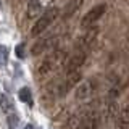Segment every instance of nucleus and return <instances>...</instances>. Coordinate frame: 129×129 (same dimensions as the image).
Masks as SVG:
<instances>
[{
    "label": "nucleus",
    "instance_id": "1",
    "mask_svg": "<svg viewBox=\"0 0 129 129\" xmlns=\"http://www.w3.org/2000/svg\"><path fill=\"white\" fill-rule=\"evenodd\" d=\"M66 58V52L64 50H55L52 53H48L37 66V76L39 78H45L50 73H53L55 70L61 68V64L64 63Z\"/></svg>",
    "mask_w": 129,
    "mask_h": 129
},
{
    "label": "nucleus",
    "instance_id": "2",
    "mask_svg": "<svg viewBox=\"0 0 129 129\" xmlns=\"http://www.w3.org/2000/svg\"><path fill=\"white\" fill-rule=\"evenodd\" d=\"M58 13H60L58 8L52 7V8H48L44 15H40L39 18L36 19L34 26H32V29H31V36H32V37H37V36L42 34V32H45L48 27H50V24L56 19Z\"/></svg>",
    "mask_w": 129,
    "mask_h": 129
},
{
    "label": "nucleus",
    "instance_id": "3",
    "mask_svg": "<svg viewBox=\"0 0 129 129\" xmlns=\"http://www.w3.org/2000/svg\"><path fill=\"white\" fill-rule=\"evenodd\" d=\"M53 0H31L27 3V10H26V16L29 19L39 18L40 15H44L48 8H52Z\"/></svg>",
    "mask_w": 129,
    "mask_h": 129
},
{
    "label": "nucleus",
    "instance_id": "4",
    "mask_svg": "<svg viewBox=\"0 0 129 129\" xmlns=\"http://www.w3.org/2000/svg\"><path fill=\"white\" fill-rule=\"evenodd\" d=\"M105 11H107V5H105V3H99V5L92 7L90 10L82 16V19H81V26H82V27H90L92 24L97 23L105 15Z\"/></svg>",
    "mask_w": 129,
    "mask_h": 129
},
{
    "label": "nucleus",
    "instance_id": "5",
    "mask_svg": "<svg viewBox=\"0 0 129 129\" xmlns=\"http://www.w3.org/2000/svg\"><path fill=\"white\" fill-rule=\"evenodd\" d=\"M86 52H81V50H76L74 53H73L70 58H68V61L64 63V71H66V74H70V73H74V71H79V68L84 64L86 61Z\"/></svg>",
    "mask_w": 129,
    "mask_h": 129
},
{
    "label": "nucleus",
    "instance_id": "6",
    "mask_svg": "<svg viewBox=\"0 0 129 129\" xmlns=\"http://www.w3.org/2000/svg\"><path fill=\"white\" fill-rule=\"evenodd\" d=\"M81 81V73L79 71H74V73H70L66 74L61 82H60V87H58V95H66L71 89H74L76 86L79 84Z\"/></svg>",
    "mask_w": 129,
    "mask_h": 129
},
{
    "label": "nucleus",
    "instance_id": "7",
    "mask_svg": "<svg viewBox=\"0 0 129 129\" xmlns=\"http://www.w3.org/2000/svg\"><path fill=\"white\" fill-rule=\"evenodd\" d=\"M97 34H99V27L90 26V27H89V29L79 37V40H78V50H81V52H87V48L90 47L92 42L95 40Z\"/></svg>",
    "mask_w": 129,
    "mask_h": 129
},
{
    "label": "nucleus",
    "instance_id": "8",
    "mask_svg": "<svg viewBox=\"0 0 129 129\" xmlns=\"http://www.w3.org/2000/svg\"><path fill=\"white\" fill-rule=\"evenodd\" d=\"M56 36H48V37H45V39H40V40H37V42L32 45V48H31V53L32 55H42V53H45V52L48 50L50 47H53V44L56 42Z\"/></svg>",
    "mask_w": 129,
    "mask_h": 129
},
{
    "label": "nucleus",
    "instance_id": "9",
    "mask_svg": "<svg viewBox=\"0 0 129 129\" xmlns=\"http://www.w3.org/2000/svg\"><path fill=\"white\" fill-rule=\"evenodd\" d=\"M95 92V84L94 81H81L76 87V99L78 100H86Z\"/></svg>",
    "mask_w": 129,
    "mask_h": 129
},
{
    "label": "nucleus",
    "instance_id": "10",
    "mask_svg": "<svg viewBox=\"0 0 129 129\" xmlns=\"http://www.w3.org/2000/svg\"><path fill=\"white\" fill-rule=\"evenodd\" d=\"M115 129H129V103H126L121 108L118 118H116V127Z\"/></svg>",
    "mask_w": 129,
    "mask_h": 129
},
{
    "label": "nucleus",
    "instance_id": "11",
    "mask_svg": "<svg viewBox=\"0 0 129 129\" xmlns=\"http://www.w3.org/2000/svg\"><path fill=\"white\" fill-rule=\"evenodd\" d=\"M82 2L84 0H70V2L64 5V8H63V11H61V16L64 19L66 18H71L73 15L76 13V11L81 8V5H82Z\"/></svg>",
    "mask_w": 129,
    "mask_h": 129
},
{
    "label": "nucleus",
    "instance_id": "12",
    "mask_svg": "<svg viewBox=\"0 0 129 129\" xmlns=\"http://www.w3.org/2000/svg\"><path fill=\"white\" fill-rule=\"evenodd\" d=\"M0 108H2V111L5 113L7 116L15 113V107H13V103H11V100L8 99L5 94H2V92H0Z\"/></svg>",
    "mask_w": 129,
    "mask_h": 129
},
{
    "label": "nucleus",
    "instance_id": "13",
    "mask_svg": "<svg viewBox=\"0 0 129 129\" xmlns=\"http://www.w3.org/2000/svg\"><path fill=\"white\" fill-rule=\"evenodd\" d=\"M18 99L21 100L23 103H32V94H31V89L29 87H23V89H19V92H18Z\"/></svg>",
    "mask_w": 129,
    "mask_h": 129
},
{
    "label": "nucleus",
    "instance_id": "14",
    "mask_svg": "<svg viewBox=\"0 0 129 129\" xmlns=\"http://www.w3.org/2000/svg\"><path fill=\"white\" fill-rule=\"evenodd\" d=\"M8 63V48L5 45H0V68Z\"/></svg>",
    "mask_w": 129,
    "mask_h": 129
},
{
    "label": "nucleus",
    "instance_id": "15",
    "mask_svg": "<svg viewBox=\"0 0 129 129\" xmlns=\"http://www.w3.org/2000/svg\"><path fill=\"white\" fill-rule=\"evenodd\" d=\"M81 129H97V119H86V123Z\"/></svg>",
    "mask_w": 129,
    "mask_h": 129
},
{
    "label": "nucleus",
    "instance_id": "16",
    "mask_svg": "<svg viewBox=\"0 0 129 129\" xmlns=\"http://www.w3.org/2000/svg\"><path fill=\"white\" fill-rule=\"evenodd\" d=\"M16 124H18V116H16V113L8 115V126H10V127H16Z\"/></svg>",
    "mask_w": 129,
    "mask_h": 129
},
{
    "label": "nucleus",
    "instance_id": "17",
    "mask_svg": "<svg viewBox=\"0 0 129 129\" xmlns=\"http://www.w3.org/2000/svg\"><path fill=\"white\" fill-rule=\"evenodd\" d=\"M15 53H16V56H18V58H24V45H23V44L16 45V48H15Z\"/></svg>",
    "mask_w": 129,
    "mask_h": 129
},
{
    "label": "nucleus",
    "instance_id": "18",
    "mask_svg": "<svg viewBox=\"0 0 129 129\" xmlns=\"http://www.w3.org/2000/svg\"><path fill=\"white\" fill-rule=\"evenodd\" d=\"M24 129H34V126H32V124H26V126H24Z\"/></svg>",
    "mask_w": 129,
    "mask_h": 129
},
{
    "label": "nucleus",
    "instance_id": "19",
    "mask_svg": "<svg viewBox=\"0 0 129 129\" xmlns=\"http://www.w3.org/2000/svg\"><path fill=\"white\" fill-rule=\"evenodd\" d=\"M0 8H2V2H0Z\"/></svg>",
    "mask_w": 129,
    "mask_h": 129
}]
</instances>
